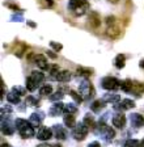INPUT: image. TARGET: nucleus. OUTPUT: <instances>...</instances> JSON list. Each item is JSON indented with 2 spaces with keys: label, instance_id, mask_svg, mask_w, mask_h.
Returning <instances> with one entry per match:
<instances>
[{
  "label": "nucleus",
  "instance_id": "obj_7",
  "mask_svg": "<svg viewBox=\"0 0 144 147\" xmlns=\"http://www.w3.org/2000/svg\"><path fill=\"white\" fill-rule=\"evenodd\" d=\"M106 24H107V36L113 37V38H115V37L119 36L121 33V29L119 26H118V22H117L115 17L114 16H109V17H106Z\"/></svg>",
  "mask_w": 144,
  "mask_h": 147
},
{
  "label": "nucleus",
  "instance_id": "obj_17",
  "mask_svg": "<svg viewBox=\"0 0 144 147\" xmlns=\"http://www.w3.org/2000/svg\"><path fill=\"white\" fill-rule=\"evenodd\" d=\"M52 79L58 80V82H62V83H67V82L71 80V72L70 71H66V70L64 71H59Z\"/></svg>",
  "mask_w": 144,
  "mask_h": 147
},
{
  "label": "nucleus",
  "instance_id": "obj_30",
  "mask_svg": "<svg viewBox=\"0 0 144 147\" xmlns=\"http://www.w3.org/2000/svg\"><path fill=\"white\" fill-rule=\"evenodd\" d=\"M63 97H64V93H63L62 91H56L55 93H52V95L49 96V98L51 101H54V102H58V101H60Z\"/></svg>",
  "mask_w": 144,
  "mask_h": 147
},
{
  "label": "nucleus",
  "instance_id": "obj_23",
  "mask_svg": "<svg viewBox=\"0 0 144 147\" xmlns=\"http://www.w3.org/2000/svg\"><path fill=\"white\" fill-rule=\"evenodd\" d=\"M105 108V101L102 100H96L93 101V104L90 105V109H92V112H94V113H100V110H102Z\"/></svg>",
  "mask_w": 144,
  "mask_h": 147
},
{
  "label": "nucleus",
  "instance_id": "obj_29",
  "mask_svg": "<svg viewBox=\"0 0 144 147\" xmlns=\"http://www.w3.org/2000/svg\"><path fill=\"white\" fill-rule=\"evenodd\" d=\"M66 114H75L77 112V107L72 102H68V104H64V109H63Z\"/></svg>",
  "mask_w": 144,
  "mask_h": 147
},
{
  "label": "nucleus",
  "instance_id": "obj_5",
  "mask_svg": "<svg viewBox=\"0 0 144 147\" xmlns=\"http://www.w3.org/2000/svg\"><path fill=\"white\" fill-rule=\"evenodd\" d=\"M121 83L119 80L114 76H105L101 79V87L107 91H117L118 88H121Z\"/></svg>",
  "mask_w": 144,
  "mask_h": 147
},
{
  "label": "nucleus",
  "instance_id": "obj_16",
  "mask_svg": "<svg viewBox=\"0 0 144 147\" xmlns=\"http://www.w3.org/2000/svg\"><path fill=\"white\" fill-rule=\"evenodd\" d=\"M63 109H64V104H62L60 101L54 102V105H51V108H50V110H49V114L51 117L60 116L62 113H64V112H63Z\"/></svg>",
  "mask_w": 144,
  "mask_h": 147
},
{
  "label": "nucleus",
  "instance_id": "obj_6",
  "mask_svg": "<svg viewBox=\"0 0 144 147\" xmlns=\"http://www.w3.org/2000/svg\"><path fill=\"white\" fill-rule=\"evenodd\" d=\"M89 127L85 125L84 122H79L72 130V137L76 139V141H84L85 137L88 135Z\"/></svg>",
  "mask_w": 144,
  "mask_h": 147
},
{
  "label": "nucleus",
  "instance_id": "obj_48",
  "mask_svg": "<svg viewBox=\"0 0 144 147\" xmlns=\"http://www.w3.org/2000/svg\"><path fill=\"white\" fill-rule=\"evenodd\" d=\"M139 147H144V139L140 142V146H139Z\"/></svg>",
  "mask_w": 144,
  "mask_h": 147
},
{
  "label": "nucleus",
  "instance_id": "obj_42",
  "mask_svg": "<svg viewBox=\"0 0 144 147\" xmlns=\"http://www.w3.org/2000/svg\"><path fill=\"white\" fill-rule=\"evenodd\" d=\"M35 147H54V144H47V143H42V144H38Z\"/></svg>",
  "mask_w": 144,
  "mask_h": 147
},
{
  "label": "nucleus",
  "instance_id": "obj_14",
  "mask_svg": "<svg viewBox=\"0 0 144 147\" xmlns=\"http://www.w3.org/2000/svg\"><path fill=\"white\" fill-rule=\"evenodd\" d=\"M52 131L55 134V138L59 139V141H64L66 138H67V131H66V129L62 125H59V123L52 126Z\"/></svg>",
  "mask_w": 144,
  "mask_h": 147
},
{
  "label": "nucleus",
  "instance_id": "obj_32",
  "mask_svg": "<svg viewBox=\"0 0 144 147\" xmlns=\"http://www.w3.org/2000/svg\"><path fill=\"white\" fill-rule=\"evenodd\" d=\"M25 51H26V45L25 43H19V47H16V50H15V55L21 58Z\"/></svg>",
  "mask_w": 144,
  "mask_h": 147
},
{
  "label": "nucleus",
  "instance_id": "obj_46",
  "mask_svg": "<svg viewBox=\"0 0 144 147\" xmlns=\"http://www.w3.org/2000/svg\"><path fill=\"white\" fill-rule=\"evenodd\" d=\"M109 1H110V3H113V4H117L119 0H109Z\"/></svg>",
  "mask_w": 144,
  "mask_h": 147
},
{
  "label": "nucleus",
  "instance_id": "obj_28",
  "mask_svg": "<svg viewBox=\"0 0 144 147\" xmlns=\"http://www.w3.org/2000/svg\"><path fill=\"white\" fill-rule=\"evenodd\" d=\"M132 80H130V79H126V80H123L122 83H121V89H122L123 92H127V93H130L131 92V88H132Z\"/></svg>",
  "mask_w": 144,
  "mask_h": 147
},
{
  "label": "nucleus",
  "instance_id": "obj_26",
  "mask_svg": "<svg viewBox=\"0 0 144 147\" xmlns=\"http://www.w3.org/2000/svg\"><path fill=\"white\" fill-rule=\"evenodd\" d=\"M20 97L21 96L17 95L16 92L11 91L8 95H7V100H8V102H11V104H19L20 102Z\"/></svg>",
  "mask_w": 144,
  "mask_h": 147
},
{
  "label": "nucleus",
  "instance_id": "obj_20",
  "mask_svg": "<svg viewBox=\"0 0 144 147\" xmlns=\"http://www.w3.org/2000/svg\"><path fill=\"white\" fill-rule=\"evenodd\" d=\"M30 79L33 80L37 86H40L41 83L45 80V74L42 72V71H31L30 74Z\"/></svg>",
  "mask_w": 144,
  "mask_h": 147
},
{
  "label": "nucleus",
  "instance_id": "obj_22",
  "mask_svg": "<svg viewBox=\"0 0 144 147\" xmlns=\"http://www.w3.org/2000/svg\"><path fill=\"white\" fill-rule=\"evenodd\" d=\"M63 122H64V125L67 127L74 129L76 126V118H75L74 114H66L64 118H63Z\"/></svg>",
  "mask_w": 144,
  "mask_h": 147
},
{
  "label": "nucleus",
  "instance_id": "obj_33",
  "mask_svg": "<svg viewBox=\"0 0 144 147\" xmlns=\"http://www.w3.org/2000/svg\"><path fill=\"white\" fill-rule=\"evenodd\" d=\"M70 95H71V97L75 100V102H76V104H80V102H83V100H84L83 96L80 95V93H77L76 91L71 89V91H70Z\"/></svg>",
  "mask_w": 144,
  "mask_h": 147
},
{
  "label": "nucleus",
  "instance_id": "obj_31",
  "mask_svg": "<svg viewBox=\"0 0 144 147\" xmlns=\"http://www.w3.org/2000/svg\"><path fill=\"white\" fill-rule=\"evenodd\" d=\"M52 93V87L50 84H45L43 87L40 88V95L42 96H47V95H51Z\"/></svg>",
  "mask_w": 144,
  "mask_h": 147
},
{
  "label": "nucleus",
  "instance_id": "obj_27",
  "mask_svg": "<svg viewBox=\"0 0 144 147\" xmlns=\"http://www.w3.org/2000/svg\"><path fill=\"white\" fill-rule=\"evenodd\" d=\"M77 74H79L80 76L89 78L93 75V70L92 68H86V67H77Z\"/></svg>",
  "mask_w": 144,
  "mask_h": 147
},
{
  "label": "nucleus",
  "instance_id": "obj_37",
  "mask_svg": "<svg viewBox=\"0 0 144 147\" xmlns=\"http://www.w3.org/2000/svg\"><path fill=\"white\" fill-rule=\"evenodd\" d=\"M26 102H28V104H31L33 107H38V104H40V101L35 100V98L31 97V96H28V97H26Z\"/></svg>",
  "mask_w": 144,
  "mask_h": 147
},
{
  "label": "nucleus",
  "instance_id": "obj_15",
  "mask_svg": "<svg viewBox=\"0 0 144 147\" xmlns=\"http://www.w3.org/2000/svg\"><path fill=\"white\" fill-rule=\"evenodd\" d=\"M43 118H45V113L43 112H35V113H33L30 116V118H29V122L31 123V125L34 126V127H37V126H40L41 123H42Z\"/></svg>",
  "mask_w": 144,
  "mask_h": 147
},
{
  "label": "nucleus",
  "instance_id": "obj_18",
  "mask_svg": "<svg viewBox=\"0 0 144 147\" xmlns=\"http://www.w3.org/2000/svg\"><path fill=\"white\" fill-rule=\"evenodd\" d=\"M1 133L5 135H12L15 133V126H12V123L8 119H7L5 122L1 119Z\"/></svg>",
  "mask_w": 144,
  "mask_h": 147
},
{
  "label": "nucleus",
  "instance_id": "obj_43",
  "mask_svg": "<svg viewBox=\"0 0 144 147\" xmlns=\"http://www.w3.org/2000/svg\"><path fill=\"white\" fill-rule=\"evenodd\" d=\"M28 24H29V26H31V28H35V24H34V22H30V21H28Z\"/></svg>",
  "mask_w": 144,
  "mask_h": 147
},
{
  "label": "nucleus",
  "instance_id": "obj_8",
  "mask_svg": "<svg viewBox=\"0 0 144 147\" xmlns=\"http://www.w3.org/2000/svg\"><path fill=\"white\" fill-rule=\"evenodd\" d=\"M29 61H31L34 64H37L41 70H50L49 62H47L46 57L42 54H30L28 57Z\"/></svg>",
  "mask_w": 144,
  "mask_h": 147
},
{
  "label": "nucleus",
  "instance_id": "obj_47",
  "mask_svg": "<svg viewBox=\"0 0 144 147\" xmlns=\"http://www.w3.org/2000/svg\"><path fill=\"white\" fill-rule=\"evenodd\" d=\"M1 147H11V146L8 143H3V144H1Z\"/></svg>",
  "mask_w": 144,
  "mask_h": 147
},
{
  "label": "nucleus",
  "instance_id": "obj_3",
  "mask_svg": "<svg viewBox=\"0 0 144 147\" xmlns=\"http://www.w3.org/2000/svg\"><path fill=\"white\" fill-rule=\"evenodd\" d=\"M94 131L97 133V134H101L102 138H104L106 142L113 141L114 137H115V131H114V129H111L110 126H107L106 123L102 122V121H100V122L97 123Z\"/></svg>",
  "mask_w": 144,
  "mask_h": 147
},
{
  "label": "nucleus",
  "instance_id": "obj_44",
  "mask_svg": "<svg viewBox=\"0 0 144 147\" xmlns=\"http://www.w3.org/2000/svg\"><path fill=\"white\" fill-rule=\"evenodd\" d=\"M46 1H47V4H49L50 7H51L52 4H54V1H52V0H46Z\"/></svg>",
  "mask_w": 144,
  "mask_h": 147
},
{
  "label": "nucleus",
  "instance_id": "obj_34",
  "mask_svg": "<svg viewBox=\"0 0 144 147\" xmlns=\"http://www.w3.org/2000/svg\"><path fill=\"white\" fill-rule=\"evenodd\" d=\"M37 84H35V83L33 82V80L30 79V76L29 78H26V87H25V88L28 89V91H30V92H33V91H35V89H37Z\"/></svg>",
  "mask_w": 144,
  "mask_h": 147
},
{
  "label": "nucleus",
  "instance_id": "obj_24",
  "mask_svg": "<svg viewBox=\"0 0 144 147\" xmlns=\"http://www.w3.org/2000/svg\"><path fill=\"white\" fill-rule=\"evenodd\" d=\"M83 122L85 123V125L88 126L89 129H92V130H94L96 126H97V123L94 122V118H93V116H92V114H89V113L85 114V117H84V121H83Z\"/></svg>",
  "mask_w": 144,
  "mask_h": 147
},
{
  "label": "nucleus",
  "instance_id": "obj_12",
  "mask_svg": "<svg viewBox=\"0 0 144 147\" xmlns=\"http://www.w3.org/2000/svg\"><path fill=\"white\" fill-rule=\"evenodd\" d=\"M130 122L135 129H140L144 126V117L139 113H132L130 116Z\"/></svg>",
  "mask_w": 144,
  "mask_h": 147
},
{
  "label": "nucleus",
  "instance_id": "obj_25",
  "mask_svg": "<svg viewBox=\"0 0 144 147\" xmlns=\"http://www.w3.org/2000/svg\"><path fill=\"white\" fill-rule=\"evenodd\" d=\"M125 64H126V55L118 54L115 57V59H114V66H115L117 68H123Z\"/></svg>",
  "mask_w": 144,
  "mask_h": 147
},
{
  "label": "nucleus",
  "instance_id": "obj_9",
  "mask_svg": "<svg viewBox=\"0 0 144 147\" xmlns=\"http://www.w3.org/2000/svg\"><path fill=\"white\" fill-rule=\"evenodd\" d=\"M135 107V101L131 100V98H123L121 102H117L114 105V109L118 110V112H122V110H129L132 109Z\"/></svg>",
  "mask_w": 144,
  "mask_h": 147
},
{
  "label": "nucleus",
  "instance_id": "obj_11",
  "mask_svg": "<svg viewBox=\"0 0 144 147\" xmlns=\"http://www.w3.org/2000/svg\"><path fill=\"white\" fill-rule=\"evenodd\" d=\"M111 122H113V126H115L117 129H123V127L126 126L127 118H126L125 114L117 113L115 116H113V119H111Z\"/></svg>",
  "mask_w": 144,
  "mask_h": 147
},
{
  "label": "nucleus",
  "instance_id": "obj_35",
  "mask_svg": "<svg viewBox=\"0 0 144 147\" xmlns=\"http://www.w3.org/2000/svg\"><path fill=\"white\" fill-rule=\"evenodd\" d=\"M140 146V142L138 139H127L125 142V147H139Z\"/></svg>",
  "mask_w": 144,
  "mask_h": 147
},
{
  "label": "nucleus",
  "instance_id": "obj_10",
  "mask_svg": "<svg viewBox=\"0 0 144 147\" xmlns=\"http://www.w3.org/2000/svg\"><path fill=\"white\" fill-rule=\"evenodd\" d=\"M52 129H49L47 126H40L37 133V138L40 141H49L50 138L52 137Z\"/></svg>",
  "mask_w": 144,
  "mask_h": 147
},
{
  "label": "nucleus",
  "instance_id": "obj_36",
  "mask_svg": "<svg viewBox=\"0 0 144 147\" xmlns=\"http://www.w3.org/2000/svg\"><path fill=\"white\" fill-rule=\"evenodd\" d=\"M12 91L16 92V93H17V95H20V96H24L25 93H26V88H24V87H20V86H15L12 88Z\"/></svg>",
  "mask_w": 144,
  "mask_h": 147
},
{
  "label": "nucleus",
  "instance_id": "obj_13",
  "mask_svg": "<svg viewBox=\"0 0 144 147\" xmlns=\"http://www.w3.org/2000/svg\"><path fill=\"white\" fill-rule=\"evenodd\" d=\"M88 24L90 28L93 29H97L100 25H101V17L97 12H90L88 16Z\"/></svg>",
  "mask_w": 144,
  "mask_h": 147
},
{
  "label": "nucleus",
  "instance_id": "obj_39",
  "mask_svg": "<svg viewBox=\"0 0 144 147\" xmlns=\"http://www.w3.org/2000/svg\"><path fill=\"white\" fill-rule=\"evenodd\" d=\"M4 113H12V108L11 107H1V116H3Z\"/></svg>",
  "mask_w": 144,
  "mask_h": 147
},
{
  "label": "nucleus",
  "instance_id": "obj_40",
  "mask_svg": "<svg viewBox=\"0 0 144 147\" xmlns=\"http://www.w3.org/2000/svg\"><path fill=\"white\" fill-rule=\"evenodd\" d=\"M86 147H101V144H100V142L94 141V142H92V143H89Z\"/></svg>",
  "mask_w": 144,
  "mask_h": 147
},
{
  "label": "nucleus",
  "instance_id": "obj_41",
  "mask_svg": "<svg viewBox=\"0 0 144 147\" xmlns=\"http://www.w3.org/2000/svg\"><path fill=\"white\" fill-rule=\"evenodd\" d=\"M47 55H49L50 58H52V59H55V58H56V54H54V53H52L51 50H49V51H47Z\"/></svg>",
  "mask_w": 144,
  "mask_h": 147
},
{
  "label": "nucleus",
  "instance_id": "obj_19",
  "mask_svg": "<svg viewBox=\"0 0 144 147\" xmlns=\"http://www.w3.org/2000/svg\"><path fill=\"white\" fill-rule=\"evenodd\" d=\"M102 100L105 101V102H111V104H117V102H121V96L117 95V93H105L104 97H102Z\"/></svg>",
  "mask_w": 144,
  "mask_h": 147
},
{
  "label": "nucleus",
  "instance_id": "obj_4",
  "mask_svg": "<svg viewBox=\"0 0 144 147\" xmlns=\"http://www.w3.org/2000/svg\"><path fill=\"white\" fill-rule=\"evenodd\" d=\"M79 93L83 96L84 100H89V98H92L93 95H94V89H93V86L90 84L88 79H84L81 82L79 87Z\"/></svg>",
  "mask_w": 144,
  "mask_h": 147
},
{
  "label": "nucleus",
  "instance_id": "obj_45",
  "mask_svg": "<svg viewBox=\"0 0 144 147\" xmlns=\"http://www.w3.org/2000/svg\"><path fill=\"white\" fill-rule=\"evenodd\" d=\"M140 67L144 68V59H141V61H140Z\"/></svg>",
  "mask_w": 144,
  "mask_h": 147
},
{
  "label": "nucleus",
  "instance_id": "obj_49",
  "mask_svg": "<svg viewBox=\"0 0 144 147\" xmlns=\"http://www.w3.org/2000/svg\"><path fill=\"white\" fill-rule=\"evenodd\" d=\"M54 147H62L60 144H54Z\"/></svg>",
  "mask_w": 144,
  "mask_h": 147
},
{
  "label": "nucleus",
  "instance_id": "obj_21",
  "mask_svg": "<svg viewBox=\"0 0 144 147\" xmlns=\"http://www.w3.org/2000/svg\"><path fill=\"white\" fill-rule=\"evenodd\" d=\"M143 92H144V86L141 83H139V82L132 83V88H131V92H130V93H134L135 96H141Z\"/></svg>",
  "mask_w": 144,
  "mask_h": 147
},
{
  "label": "nucleus",
  "instance_id": "obj_1",
  "mask_svg": "<svg viewBox=\"0 0 144 147\" xmlns=\"http://www.w3.org/2000/svg\"><path fill=\"white\" fill-rule=\"evenodd\" d=\"M15 126L17 129V131L20 133L22 138H31L34 137V126L31 125L29 121L26 119H22V118H17L15 121Z\"/></svg>",
  "mask_w": 144,
  "mask_h": 147
},
{
  "label": "nucleus",
  "instance_id": "obj_38",
  "mask_svg": "<svg viewBox=\"0 0 144 147\" xmlns=\"http://www.w3.org/2000/svg\"><path fill=\"white\" fill-rule=\"evenodd\" d=\"M50 46H51L52 49H55L56 51H60V50L63 49L62 43H56V42H54V41H51V42H50Z\"/></svg>",
  "mask_w": 144,
  "mask_h": 147
},
{
  "label": "nucleus",
  "instance_id": "obj_2",
  "mask_svg": "<svg viewBox=\"0 0 144 147\" xmlns=\"http://www.w3.org/2000/svg\"><path fill=\"white\" fill-rule=\"evenodd\" d=\"M68 9L74 11L76 16H83L89 9V3L86 0H70L68 1Z\"/></svg>",
  "mask_w": 144,
  "mask_h": 147
}]
</instances>
